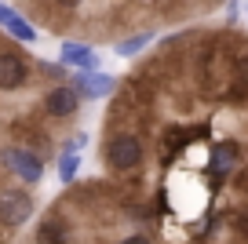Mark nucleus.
Instances as JSON below:
<instances>
[{"label":"nucleus","mask_w":248,"mask_h":244,"mask_svg":"<svg viewBox=\"0 0 248 244\" xmlns=\"http://www.w3.org/2000/svg\"><path fill=\"white\" fill-rule=\"evenodd\" d=\"M0 164H4L22 186L44 183V157H40L37 150H30V146H22V142L4 146V150H0Z\"/></svg>","instance_id":"f257e3e1"},{"label":"nucleus","mask_w":248,"mask_h":244,"mask_svg":"<svg viewBox=\"0 0 248 244\" xmlns=\"http://www.w3.org/2000/svg\"><path fill=\"white\" fill-rule=\"evenodd\" d=\"M33 80V62L22 51H0V92H18Z\"/></svg>","instance_id":"f03ea898"},{"label":"nucleus","mask_w":248,"mask_h":244,"mask_svg":"<svg viewBox=\"0 0 248 244\" xmlns=\"http://www.w3.org/2000/svg\"><path fill=\"white\" fill-rule=\"evenodd\" d=\"M80 99H84V95H80L73 84H59L40 99V109H44V117H51V121H70V117L80 109Z\"/></svg>","instance_id":"7ed1b4c3"},{"label":"nucleus","mask_w":248,"mask_h":244,"mask_svg":"<svg viewBox=\"0 0 248 244\" xmlns=\"http://www.w3.org/2000/svg\"><path fill=\"white\" fill-rule=\"evenodd\" d=\"M70 84L77 88L80 95H88V99H99V95H109L113 92V80L109 76H102V73H92V69H80V73H73L70 76Z\"/></svg>","instance_id":"20e7f679"},{"label":"nucleus","mask_w":248,"mask_h":244,"mask_svg":"<svg viewBox=\"0 0 248 244\" xmlns=\"http://www.w3.org/2000/svg\"><path fill=\"white\" fill-rule=\"evenodd\" d=\"M0 26H4L18 44H33V40H37V26H30L18 11H11L8 4H0Z\"/></svg>","instance_id":"39448f33"},{"label":"nucleus","mask_w":248,"mask_h":244,"mask_svg":"<svg viewBox=\"0 0 248 244\" xmlns=\"http://www.w3.org/2000/svg\"><path fill=\"white\" fill-rule=\"evenodd\" d=\"M62 66H73V69H95L99 66V59H95V51L88 44H80V40H66L59 51Z\"/></svg>","instance_id":"423d86ee"},{"label":"nucleus","mask_w":248,"mask_h":244,"mask_svg":"<svg viewBox=\"0 0 248 244\" xmlns=\"http://www.w3.org/2000/svg\"><path fill=\"white\" fill-rule=\"evenodd\" d=\"M77 171H80V157H77V153H62V160H59V183L62 186H73Z\"/></svg>","instance_id":"0eeeda50"},{"label":"nucleus","mask_w":248,"mask_h":244,"mask_svg":"<svg viewBox=\"0 0 248 244\" xmlns=\"http://www.w3.org/2000/svg\"><path fill=\"white\" fill-rule=\"evenodd\" d=\"M146 44H150V33H139V37H128V40H121V44H117V55H121V59H128V55H139Z\"/></svg>","instance_id":"6e6552de"},{"label":"nucleus","mask_w":248,"mask_h":244,"mask_svg":"<svg viewBox=\"0 0 248 244\" xmlns=\"http://www.w3.org/2000/svg\"><path fill=\"white\" fill-rule=\"evenodd\" d=\"M212 4H219V0H212Z\"/></svg>","instance_id":"1a4fd4ad"}]
</instances>
